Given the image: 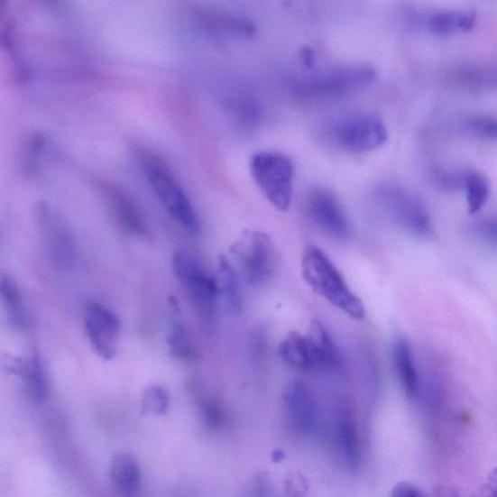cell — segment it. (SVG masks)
<instances>
[{
	"mask_svg": "<svg viewBox=\"0 0 497 497\" xmlns=\"http://www.w3.org/2000/svg\"><path fill=\"white\" fill-rule=\"evenodd\" d=\"M300 270L304 282L316 295L354 320L365 317L362 299L350 289L336 264L320 247L312 244L305 247Z\"/></svg>",
	"mask_w": 497,
	"mask_h": 497,
	"instance_id": "6da1fadb",
	"label": "cell"
},
{
	"mask_svg": "<svg viewBox=\"0 0 497 497\" xmlns=\"http://www.w3.org/2000/svg\"><path fill=\"white\" fill-rule=\"evenodd\" d=\"M136 157L151 188L165 209L186 233L198 235L201 229L198 213L169 165L147 150H140Z\"/></svg>",
	"mask_w": 497,
	"mask_h": 497,
	"instance_id": "7a4b0ae2",
	"label": "cell"
},
{
	"mask_svg": "<svg viewBox=\"0 0 497 497\" xmlns=\"http://www.w3.org/2000/svg\"><path fill=\"white\" fill-rule=\"evenodd\" d=\"M232 262L241 281L260 289L272 282L276 272V251L269 235L245 231L229 248Z\"/></svg>",
	"mask_w": 497,
	"mask_h": 497,
	"instance_id": "3957f363",
	"label": "cell"
},
{
	"mask_svg": "<svg viewBox=\"0 0 497 497\" xmlns=\"http://www.w3.org/2000/svg\"><path fill=\"white\" fill-rule=\"evenodd\" d=\"M375 69L364 63H349L296 79L292 90L303 98H328L345 96L371 85Z\"/></svg>",
	"mask_w": 497,
	"mask_h": 497,
	"instance_id": "277c9868",
	"label": "cell"
},
{
	"mask_svg": "<svg viewBox=\"0 0 497 497\" xmlns=\"http://www.w3.org/2000/svg\"><path fill=\"white\" fill-rule=\"evenodd\" d=\"M250 171L262 194L280 211H287L294 192V164L279 152L263 151L250 160Z\"/></svg>",
	"mask_w": 497,
	"mask_h": 497,
	"instance_id": "5b68a950",
	"label": "cell"
},
{
	"mask_svg": "<svg viewBox=\"0 0 497 497\" xmlns=\"http://www.w3.org/2000/svg\"><path fill=\"white\" fill-rule=\"evenodd\" d=\"M377 208L388 220L405 231L427 235L431 231L429 214L419 198L400 185L385 183L373 194Z\"/></svg>",
	"mask_w": 497,
	"mask_h": 497,
	"instance_id": "8992f818",
	"label": "cell"
},
{
	"mask_svg": "<svg viewBox=\"0 0 497 497\" xmlns=\"http://www.w3.org/2000/svg\"><path fill=\"white\" fill-rule=\"evenodd\" d=\"M329 135L339 148L351 152L373 151L387 143L385 123L376 115L352 113L330 125Z\"/></svg>",
	"mask_w": 497,
	"mask_h": 497,
	"instance_id": "52a82bcc",
	"label": "cell"
},
{
	"mask_svg": "<svg viewBox=\"0 0 497 497\" xmlns=\"http://www.w3.org/2000/svg\"><path fill=\"white\" fill-rule=\"evenodd\" d=\"M172 266L176 277L185 287L198 312L204 318L211 320L220 303L216 279L204 270L192 253L184 249L174 253Z\"/></svg>",
	"mask_w": 497,
	"mask_h": 497,
	"instance_id": "ba28073f",
	"label": "cell"
},
{
	"mask_svg": "<svg viewBox=\"0 0 497 497\" xmlns=\"http://www.w3.org/2000/svg\"><path fill=\"white\" fill-rule=\"evenodd\" d=\"M304 211L308 220L326 235L345 240L351 235V224L336 195L324 188H315L306 197Z\"/></svg>",
	"mask_w": 497,
	"mask_h": 497,
	"instance_id": "9c48e42d",
	"label": "cell"
},
{
	"mask_svg": "<svg viewBox=\"0 0 497 497\" xmlns=\"http://www.w3.org/2000/svg\"><path fill=\"white\" fill-rule=\"evenodd\" d=\"M84 326L95 352L105 361L117 354L121 323L116 314L106 306L91 301L86 305Z\"/></svg>",
	"mask_w": 497,
	"mask_h": 497,
	"instance_id": "30bf717a",
	"label": "cell"
},
{
	"mask_svg": "<svg viewBox=\"0 0 497 497\" xmlns=\"http://www.w3.org/2000/svg\"><path fill=\"white\" fill-rule=\"evenodd\" d=\"M283 401L292 428L304 436L312 435L318 428L320 411L308 384L300 380L290 382L284 391Z\"/></svg>",
	"mask_w": 497,
	"mask_h": 497,
	"instance_id": "8fae6325",
	"label": "cell"
},
{
	"mask_svg": "<svg viewBox=\"0 0 497 497\" xmlns=\"http://www.w3.org/2000/svg\"><path fill=\"white\" fill-rule=\"evenodd\" d=\"M37 219L51 261L59 269H70L74 262V242L69 229L46 204L38 207Z\"/></svg>",
	"mask_w": 497,
	"mask_h": 497,
	"instance_id": "7c38bea8",
	"label": "cell"
},
{
	"mask_svg": "<svg viewBox=\"0 0 497 497\" xmlns=\"http://www.w3.org/2000/svg\"><path fill=\"white\" fill-rule=\"evenodd\" d=\"M334 437L344 463L356 468L361 462V445L352 406L345 400L336 404L334 415Z\"/></svg>",
	"mask_w": 497,
	"mask_h": 497,
	"instance_id": "4fadbf2b",
	"label": "cell"
},
{
	"mask_svg": "<svg viewBox=\"0 0 497 497\" xmlns=\"http://www.w3.org/2000/svg\"><path fill=\"white\" fill-rule=\"evenodd\" d=\"M8 369L23 382L30 399L34 403L42 404L48 400L50 393L48 379L37 353H33L28 358L13 359Z\"/></svg>",
	"mask_w": 497,
	"mask_h": 497,
	"instance_id": "5bb4252c",
	"label": "cell"
},
{
	"mask_svg": "<svg viewBox=\"0 0 497 497\" xmlns=\"http://www.w3.org/2000/svg\"><path fill=\"white\" fill-rule=\"evenodd\" d=\"M280 358L290 367L302 372H321L320 361L308 336L291 331L280 343Z\"/></svg>",
	"mask_w": 497,
	"mask_h": 497,
	"instance_id": "9a60e30c",
	"label": "cell"
},
{
	"mask_svg": "<svg viewBox=\"0 0 497 497\" xmlns=\"http://www.w3.org/2000/svg\"><path fill=\"white\" fill-rule=\"evenodd\" d=\"M218 287L219 302L224 311L232 317L244 313V302L242 295L241 279L232 262L226 256H221L216 276Z\"/></svg>",
	"mask_w": 497,
	"mask_h": 497,
	"instance_id": "2e32d148",
	"label": "cell"
},
{
	"mask_svg": "<svg viewBox=\"0 0 497 497\" xmlns=\"http://www.w3.org/2000/svg\"><path fill=\"white\" fill-rule=\"evenodd\" d=\"M104 194L115 219L127 234L146 237L148 229L135 204L116 187L107 185Z\"/></svg>",
	"mask_w": 497,
	"mask_h": 497,
	"instance_id": "e0dca14e",
	"label": "cell"
},
{
	"mask_svg": "<svg viewBox=\"0 0 497 497\" xmlns=\"http://www.w3.org/2000/svg\"><path fill=\"white\" fill-rule=\"evenodd\" d=\"M391 358L394 372L405 393L411 399L417 398L420 390V381L410 342L401 337L394 341Z\"/></svg>",
	"mask_w": 497,
	"mask_h": 497,
	"instance_id": "ac0fdd59",
	"label": "cell"
},
{
	"mask_svg": "<svg viewBox=\"0 0 497 497\" xmlns=\"http://www.w3.org/2000/svg\"><path fill=\"white\" fill-rule=\"evenodd\" d=\"M113 485L123 496L134 497L139 490L142 475L136 458L122 453L113 458L110 469Z\"/></svg>",
	"mask_w": 497,
	"mask_h": 497,
	"instance_id": "d6986e66",
	"label": "cell"
},
{
	"mask_svg": "<svg viewBox=\"0 0 497 497\" xmlns=\"http://www.w3.org/2000/svg\"><path fill=\"white\" fill-rule=\"evenodd\" d=\"M321 364V372L336 373L341 367V354L326 326L315 320L308 335Z\"/></svg>",
	"mask_w": 497,
	"mask_h": 497,
	"instance_id": "ffe728a7",
	"label": "cell"
},
{
	"mask_svg": "<svg viewBox=\"0 0 497 497\" xmlns=\"http://www.w3.org/2000/svg\"><path fill=\"white\" fill-rule=\"evenodd\" d=\"M476 23L474 12L445 11L429 18L428 28L433 34L450 36L473 31Z\"/></svg>",
	"mask_w": 497,
	"mask_h": 497,
	"instance_id": "44dd1931",
	"label": "cell"
},
{
	"mask_svg": "<svg viewBox=\"0 0 497 497\" xmlns=\"http://www.w3.org/2000/svg\"><path fill=\"white\" fill-rule=\"evenodd\" d=\"M206 23L216 32L241 38V40L252 38L257 32L256 24L244 16L214 13L207 15Z\"/></svg>",
	"mask_w": 497,
	"mask_h": 497,
	"instance_id": "7402d4cb",
	"label": "cell"
},
{
	"mask_svg": "<svg viewBox=\"0 0 497 497\" xmlns=\"http://www.w3.org/2000/svg\"><path fill=\"white\" fill-rule=\"evenodd\" d=\"M2 296L10 323L18 329L27 328L29 316L24 308L21 290L14 280L7 275L2 279Z\"/></svg>",
	"mask_w": 497,
	"mask_h": 497,
	"instance_id": "603a6c76",
	"label": "cell"
},
{
	"mask_svg": "<svg viewBox=\"0 0 497 497\" xmlns=\"http://www.w3.org/2000/svg\"><path fill=\"white\" fill-rule=\"evenodd\" d=\"M471 215L479 212L487 203L491 194V185L485 176L477 171H466L465 188Z\"/></svg>",
	"mask_w": 497,
	"mask_h": 497,
	"instance_id": "cb8c5ba5",
	"label": "cell"
},
{
	"mask_svg": "<svg viewBox=\"0 0 497 497\" xmlns=\"http://www.w3.org/2000/svg\"><path fill=\"white\" fill-rule=\"evenodd\" d=\"M229 109L235 120L244 127L258 124L262 116V108L259 100L244 93L233 98Z\"/></svg>",
	"mask_w": 497,
	"mask_h": 497,
	"instance_id": "d4e9b609",
	"label": "cell"
},
{
	"mask_svg": "<svg viewBox=\"0 0 497 497\" xmlns=\"http://www.w3.org/2000/svg\"><path fill=\"white\" fill-rule=\"evenodd\" d=\"M456 79L474 90H496L497 66L465 69L458 72Z\"/></svg>",
	"mask_w": 497,
	"mask_h": 497,
	"instance_id": "484cf974",
	"label": "cell"
},
{
	"mask_svg": "<svg viewBox=\"0 0 497 497\" xmlns=\"http://www.w3.org/2000/svg\"><path fill=\"white\" fill-rule=\"evenodd\" d=\"M170 353L178 360H189L194 355L187 330L181 322H173L168 335Z\"/></svg>",
	"mask_w": 497,
	"mask_h": 497,
	"instance_id": "4316f807",
	"label": "cell"
},
{
	"mask_svg": "<svg viewBox=\"0 0 497 497\" xmlns=\"http://www.w3.org/2000/svg\"><path fill=\"white\" fill-rule=\"evenodd\" d=\"M170 401V392L163 386H148L143 396V411L152 415H164L169 410Z\"/></svg>",
	"mask_w": 497,
	"mask_h": 497,
	"instance_id": "83f0119b",
	"label": "cell"
},
{
	"mask_svg": "<svg viewBox=\"0 0 497 497\" xmlns=\"http://www.w3.org/2000/svg\"><path fill=\"white\" fill-rule=\"evenodd\" d=\"M466 130L483 139H497V120L486 117L471 118L466 122Z\"/></svg>",
	"mask_w": 497,
	"mask_h": 497,
	"instance_id": "f1b7e54d",
	"label": "cell"
},
{
	"mask_svg": "<svg viewBox=\"0 0 497 497\" xmlns=\"http://www.w3.org/2000/svg\"><path fill=\"white\" fill-rule=\"evenodd\" d=\"M201 412L204 419L211 428H220L224 422V411L221 405L215 400H206L201 403Z\"/></svg>",
	"mask_w": 497,
	"mask_h": 497,
	"instance_id": "f546056e",
	"label": "cell"
},
{
	"mask_svg": "<svg viewBox=\"0 0 497 497\" xmlns=\"http://www.w3.org/2000/svg\"><path fill=\"white\" fill-rule=\"evenodd\" d=\"M465 172H439L437 175V184L445 189L455 190L465 188Z\"/></svg>",
	"mask_w": 497,
	"mask_h": 497,
	"instance_id": "4dcf8cb0",
	"label": "cell"
},
{
	"mask_svg": "<svg viewBox=\"0 0 497 497\" xmlns=\"http://www.w3.org/2000/svg\"><path fill=\"white\" fill-rule=\"evenodd\" d=\"M391 497H425L423 492L419 491L412 483H400L394 487Z\"/></svg>",
	"mask_w": 497,
	"mask_h": 497,
	"instance_id": "1f68e13d",
	"label": "cell"
},
{
	"mask_svg": "<svg viewBox=\"0 0 497 497\" xmlns=\"http://www.w3.org/2000/svg\"><path fill=\"white\" fill-rule=\"evenodd\" d=\"M481 497H497V468L492 471L487 485L482 491Z\"/></svg>",
	"mask_w": 497,
	"mask_h": 497,
	"instance_id": "d6a6232c",
	"label": "cell"
},
{
	"mask_svg": "<svg viewBox=\"0 0 497 497\" xmlns=\"http://www.w3.org/2000/svg\"><path fill=\"white\" fill-rule=\"evenodd\" d=\"M436 497H460V495L452 488L441 487L437 490Z\"/></svg>",
	"mask_w": 497,
	"mask_h": 497,
	"instance_id": "836d02e7",
	"label": "cell"
},
{
	"mask_svg": "<svg viewBox=\"0 0 497 497\" xmlns=\"http://www.w3.org/2000/svg\"><path fill=\"white\" fill-rule=\"evenodd\" d=\"M483 231L491 236L497 238V220L483 225Z\"/></svg>",
	"mask_w": 497,
	"mask_h": 497,
	"instance_id": "e575fe53",
	"label": "cell"
}]
</instances>
